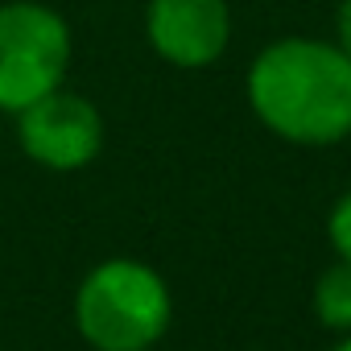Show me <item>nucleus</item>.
<instances>
[{"label": "nucleus", "instance_id": "20e7f679", "mask_svg": "<svg viewBox=\"0 0 351 351\" xmlns=\"http://www.w3.org/2000/svg\"><path fill=\"white\" fill-rule=\"evenodd\" d=\"M21 116V145L38 165L50 169H83L104 145V120L91 99L54 87L50 95L34 99Z\"/></svg>", "mask_w": 351, "mask_h": 351}, {"label": "nucleus", "instance_id": "423d86ee", "mask_svg": "<svg viewBox=\"0 0 351 351\" xmlns=\"http://www.w3.org/2000/svg\"><path fill=\"white\" fill-rule=\"evenodd\" d=\"M314 314L330 330H351V261L339 256L314 285Z\"/></svg>", "mask_w": 351, "mask_h": 351}, {"label": "nucleus", "instance_id": "f257e3e1", "mask_svg": "<svg viewBox=\"0 0 351 351\" xmlns=\"http://www.w3.org/2000/svg\"><path fill=\"white\" fill-rule=\"evenodd\" d=\"M256 120L293 145L351 136V58L322 38H281L248 66Z\"/></svg>", "mask_w": 351, "mask_h": 351}, {"label": "nucleus", "instance_id": "0eeeda50", "mask_svg": "<svg viewBox=\"0 0 351 351\" xmlns=\"http://www.w3.org/2000/svg\"><path fill=\"white\" fill-rule=\"evenodd\" d=\"M326 232H330V244H335V252H339L343 261H351V191H347V195L335 203Z\"/></svg>", "mask_w": 351, "mask_h": 351}, {"label": "nucleus", "instance_id": "1a4fd4ad", "mask_svg": "<svg viewBox=\"0 0 351 351\" xmlns=\"http://www.w3.org/2000/svg\"><path fill=\"white\" fill-rule=\"evenodd\" d=\"M335 351H351V335H347V339H343V343H339Z\"/></svg>", "mask_w": 351, "mask_h": 351}, {"label": "nucleus", "instance_id": "6e6552de", "mask_svg": "<svg viewBox=\"0 0 351 351\" xmlns=\"http://www.w3.org/2000/svg\"><path fill=\"white\" fill-rule=\"evenodd\" d=\"M335 46L351 58V0H339V13H335Z\"/></svg>", "mask_w": 351, "mask_h": 351}, {"label": "nucleus", "instance_id": "7ed1b4c3", "mask_svg": "<svg viewBox=\"0 0 351 351\" xmlns=\"http://www.w3.org/2000/svg\"><path fill=\"white\" fill-rule=\"evenodd\" d=\"M71 62L66 21L38 0L0 5V108L21 112L62 87Z\"/></svg>", "mask_w": 351, "mask_h": 351}, {"label": "nucleus", "instance_id": "39448f33", "mask_svg": "<svg viewBox=\"0 0 351 351\" xmlns=\"http://www.w3.org/2000/svg\"><path fill=\"white\" fill-rule=\"evenodd\" d=\"M149 46L182 71L211 66L232 42L228 0H149L145 13Z\"/></svg>", "mask_w": 351, "mask_h": 351}, {"label": "nucleus", "instance_id": "f03ea898", "mask_svg": "<svg viewBox=\"0 0 351 351\" xmlns=\"http://www.w3.org/2000/svg\"><path fill=\"white\" fill-rule=\"evenodd\" d=\"M75 322L99 351H145L169 326V289L141 261H104L79 285Z\"/></svg>", "mask_w": 351, "mask_h": 351}]
</instances>
